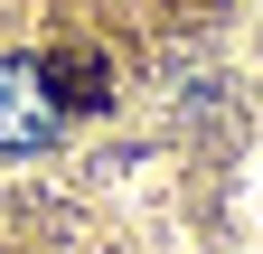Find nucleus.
Segmentation results:
<instances>
[{
  "label": "nucleus",
  "mask_w": 263,
  "mask_h": 254,
  "mask_svg": "<svg viewBox=\"0 0 263 254\" xmlns=\"http://www.w3.org/2000/svg\"><path fill=\"white\" fill-rule=\"evenodd\" d=\"M38 66H47V94H57L66 113H104V104H113V66H104L94 47H66V57H38Z\"/></svg>",
  "instance_id": "obj_2"
},
{
  "label": "nucleus",
  "mask_w": 263,
  "mask_h": 254,
  "mask_svg": "<svg viewBox=\"0 0 263 254\" xmlns=\"http://www.w3.org/2000/svg\"><path fill=\"white\" fill-rule=\"evenodd\" d=\"M66 132V104L47 94L38 57H0V151H47Z\"/></svg>",
  "instance_id": "obj_1"
}]
</instances>
